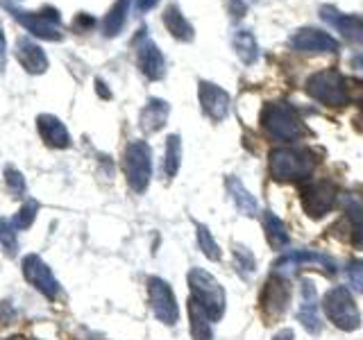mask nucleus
Wrapping results in <instances>:
<instances>
[{
    "instance_id": "nucleus-1",
    "label": "nucleus",
    "mask_w": 363,
    "mask_h": 340,
    "mask_svg": "<svg viewBox=\"0 0 363 340\" xmlns=\"http://www.w3.org/2000/svg\"><path fill=\"white\" fill-rule=\"evenodd\" d=\"M315 157L304 147H275L268 157L270 175L277 181L306 179L315 170Z\"/></svg>"
},
{
    "instance_id": "nucleus-2",
    "label": "nucleus",
    "mask_w": 363,
    "mask_h": 340,
    "mask_svg": "<svg viewBox=\"0 0 363 340\" xmlns=\"http://www.w3.org/2000/svg\"><path fill=\"white\" fill-rule=\"evenodd\" d=\"M261 128L275 141H298L304 134L302 120L289 102H270L261 111Z\"/></svg>"
},
{
    "instance_id": "nucleus-3",
    "label": "nucleus",
    "mask_w": 363,
    "mask_h": 340,
    "mask_svg": "<svg viewBox=\"0 0 363 340\" xmlns=\"http://www.w3.org/2000/svg\"><path fill=\"white\" fill-rule=\"evenodd\" d=\"M189 288H191V298L196 300L211 320H220L225 315V290L213 275H209L207 270L202 268H193L189 272Z\"/></svg>"
},
{
    "instance_id": "nucleus-4",
    "label": "nucleus",
    "mask_w": 363,
    "mask_h": 340,
    "mask_svg": "<svg viewBox=\"0 0 363 340\" xmlns=\"http://www.w3.org/2000/svg\"><path fill=\"white\" fill-rule=\"evenodd\" d=\"M306 94L315 102L325 107L340 109L350 102V94L345 86V77L340 75L336 68H327V71H318L306 79Z\"/></svg>"
},
{
    "instance_id": "nucleus-5",
    "label": "nucleus",
    "mask_w": 363,
    "mask_h": 340,
    "mask_svg": "<svg viewBox=\"0 0 363 340\" xmlns=\"http://www.w3.org/2000/svg\"><path fill=\"white\" fill-rule=\"evenodd\" d=\"M323 311L338 329L343 332H354L361 327V313L354 304V298L345 286H336L325 293Z\"/></svg>"
},
{
    "instance_id": "nucleus-6",
    "label": "nucleus",
    "mask_w": 363,
    "mask_h": 340,
    "mask_svg": "<svg viewBox=\"0 0 363 340\" xmlns=\"http://www.w3.org/2000/svg\"><path fill=\"white\" fill-rule=\"evenodd\" d=\"M125 177L134 193H143L152 177V150L145 141H132L125 147Z\"/></svg>"
},
{
    "instance_id": "nucleus-7",
    "label": "nucleus",
    "mask_w": 363,
    "mask_h": 340,
    "mask_svg": "<svg viewBox=\"0 0 363 340\" xmlns=\"http://www.w3.org/2000/svg\"><path fill=\"white\" fill-rule=\"evenodd\" d=\"M11 16H14L23 28H26L30 34L45 41H62L64 34H62V16L60 11L52 9V7H45L43 11H23L18 5L9 7Z\"/></svg>"
},
{
    "instance_id": "nucleus-8",
    "label": "nucleus",
    "mask_w": 363,
    "mask_h": 340,
    "mask_svg": "<svg viewBox=\"0 0 363 340\" xmlns=\"http://www.w3.org/2000/svg\"><path fill=\"white\" fill-rule=\"evenodd\" d=\"M289 298H291L289 281L275 272L266 281L264 290H261V313H264L266 324H275L281 320V315L289 309Z\"/></svg>"
},
{
    "instance_id": "nucleus-9",
    "label": "nucleus",
    "mask_w": 363,
    "mask_h": 340,
    "mask_svg": "<svg viewBox=\"0 0 363 340\" xmlns=\"http://www.w3.org/2000/svg\"><path fill=\"white\" fill-rule=\"evenodd\" d=\"M336 200H338V188L334 181H329V179L311 181V184H306L300 193L302 209L309 213L311 218H323L325 213L334 209Z\"/></svg>"
},
{
    "instance_id": "nucleus-10",
    "label": "nucleus",
    "mask_w": 363,
    "mask_h": 340,
    "mask_svg": "<svg viewBox=\"0 0 363 340\" xmlns=\"http://www.w3.org/2000/svg\"><path fill=\"white\" fill-rule=\"evenodd\" d=\"M147 295H150V306H152V313L157 315V320L164 324H175L179 317V309H177L173 288H170L164 279L150 277L147 279Z\"/></svg>"
},
{
    "instance_id": "nucleus-11",
    "label": "nucleus",
    "mask_w": 363,
    "mask_h": 340,
    "mask_svg": "<svg viewBox=\"0 0 363 340\" xmlns=\"http://www.w3.org/2000/svg\"><path fill=\"white\" fill-rule=\"evenodd\" d=\"M23 275H26L30 286L37 288L48 300H55L60 295V281L55 279L52 270L41 261L37 254H28L23 259Z\"/></svg>"
},
{
    "instance_id": "nucleus-12",
    "label": "nucleus",
    "mask_w": 363,
    "mask_h": 340,
    "mask_svg": "<svg viewBox=\"0 0 363 340\" xmlns=\"http://www.w3.org/2000/svg\"><path fill=\"white\" fill-rule=\"evenodd\" d=\"M302 266H318L320 270H325L327 275H334V272H336V264L332 259L320 254V252H311V249H298V252L284 254L275 264V272L281 277H289Z\"/></svg>"
},
{
    "instance_id": "nucleus-13",
    "label": "nucleus",
    "mask_w": 363,
    "mask_h": 340,
    "mask_svg": "<svg viewBox=\"0 0 363 340\" xmlns=\"http://www.w3.org/2000/svg\"><path fill=\"white\" fill-rule=\"evenodd\" d=\"M198 96H200V105H202L204 113H207L211 120L220 123V120L227 118L232 98H230V94H227L225 89H220L218 84H213V82H200Z\"/></svg>"
},
{
    "instance_id": "nucleus-14",
    "label": "nucleus",
    "mask_w": 363,
    "mask_h": 340,
    "mask_svg": "<svg viewBox=\"0 0 363 340\" xmlns=\"http://www.w3.org/2000/svg\"><path fill=\"white\" fill-rule=\"evenodd\" d=\"M291 45L298 52H336L338 41L323 30L302 28L291 37Z\"/></svg>"
},
{
    "instance_id": "nucleus-15",
    "label": "nucleus",
    "mask_w": 363,
    "mask_h": 340,
    "mask_svg": "<svg viewBox=\"0 0 363 340\" xmlns=\"http://www.w3.org/2000/svg\"><path fill=\"white\" fill-rule=\"evenodd\" d=\"M136 64H139L141 73L147 79H162L166 73V62L162 50L157 48V43L145 39L141 34V39L136 41Z\"/></svg>"
},
{
    "instance_id": "nucleus-16",
    "label": "nucleus",
    "mask_w": 363,
    "mask_h": 340,
    "mask_svg": "<svg viewBox=\"0 0 363 340\" xmlns=\"http://www.w3.org/2000/svg\"><path fill=\"white\" fill-rule=\"evenodd\" d=\"M323 18L332 28H336L347 41L363 45V16L359 14H340L334 7H323L320 9Z\"/></svg>"
},
{
    "instance_id": "nucleus-17",
    "label": "nucleus",
    "mask_w": 363,
    "mask_h": 340,
    "mask_svg": "<svg viewBox=\"0 0 363 340\" xmlns=\"http://www.w3.org/2000/svg\"><path fill=\"white\" fill-rule=\"evenodd\" d=\"M300 322L311 336L323 332L320 315H318V293L311 279H302V300H300Z\"/></svg>"
},
{
    "instance_id": "nucleus-18",
    "label": "nucleus",
    "mask_w": 363,
    "mask_h": 340,
    "mask_svg": "<svg viewBox=\"0 0 363 340\" xmlns=\"http://www.w3.org/2000/svg\"><path fill=\"white\" fill-rule=\"evenodd\" d=\"M37 130L41 141L48 145V147H57V150H66L71 145V134H68L66 125L52 116V113H41L37 118Z\"/></svg>"
},
{
    "instance_id": "nucleus-19",
    "label": "nucleus",
    "mask_w": 363,
    "mask_h": 340,
    "mask_svg": "<svg viewBox=\"0 0 363 340\" xmlns=\"http://www.w3.org/2000/svg\"><path fill=\"white\" fill-rule=\"evenodd\" d=\"M16 60L32 75L45 73V68H48V57H45V52L41 50V45H37L30 39L16 41Z\"/></svg>"
},
{
    "instance_id": "nucleus-20",
    "label": "nucleus",
    "mask_w": 363,
    "mask_h": 340,
    "mask_svg": "<svg viewBox=\"0 0 363 340\" xmlns=\"http://www.w3.org/2000/svg\"><path fill=\"white\" fill-rule=\"evenodd\" d=\"M168 116H170V105H168V102L159 100V98H150V100H147V105L143 107V111H141V118H139L141 130L145 134H155V132H159V130L164 128Z\"/></svg>"
},
{
    "instance_id": "nucleus-21",
    "label": "nucleus",
    "mask_w": 363,
    "mask_h": 340,
    "mask_svg": "<svg viewBox=\"0 0 363 340\" xmlns=\"http://www.w3.org/2000/svg\"><path fill=\"white\" fill-rule=\"evenodd\" d=\"M225 186H227V193H230L232 202L236 204V209L241 215H247V218H252V215H257L259 211V204L255 200V196L250 193L241 181H238V177L230 175L225 179Z\"/></svg>"
},
{
    "instance_id": "nucleus-22",
    "label": "nucleus",
    "mask_w": 363,
    "mask_h": 340,
    "mask_svg": "<svg viewBox=\"0 0 363 340\" xmlns=\"http://www.w3.org/2000/svg\"><path fill=\"white\" fill-rule=\"evenodd\" d=\"M164 26L168 28V32L173 34L177 41H193L196 32H193V26L186 21V16L182 14L177 5H168L164 11Z\"/></svg>"
},
{
    "instance_id": "nucleus-23",
    "label": "nucleus",
    "mask_w": 363,
    "mask_h": 340,
    "mask_svg": "<svg viewBox=\"0 0 363 340\" xmlns=\"http://www.w3.org/2000/svg\"><path fill=\"white\" fill-rule=\"evenodd\" d=\"M189 317H191V336H193V340H213L211 317L193 298L189 302Z\"/></svg>"
},
{
    "instance_id": "nucleus-24",
    "label": "nucleus",
    "mask_w": 363,
    "mask_h": 340,
    "mask_svg": "<svg viewBox=\"0 0 363 340\" xmlns=\"http://www.w3.org/2000/svg\"><path fill=\"white\" fill-rule=\"evenodd\" d=\"M264 230H266V238H268V245L272 249H284L289 245V230L275 213L266 211L264 213Z\"/></svg>"
},
{
    "instance_id": "nucleus-25",
    "label": "nucleus",
    "mask_w": 363,
    "mask_h": 340,
    "mask_svg": "<svg viewBox=\"0 0 363 340\" xmlns=\"http://www.w3.org/2000/svg\"><path fill=\"white\" fill-rule=\"evenodd\" d=\"M234 50L238 55V60H241L243 64H255L257 62V57H259V45H257V39H255V34L252 32H247V30H238L234 34Z\"/></svg>"
},
{
    "instance_id": "nucleus-26",
    "label": "nucleus",
    "mask_w": 363,
    "mask_h": 340,
    "mask_svg": "<svg viewBox=\"0 0 363 340\" xmlns=\"http://www.w3.org/2000/svg\"><path fill=\"white\" fill-rule=\"evenodd\" d=\"M128 9H130V0H118V3L109 9V14L105 18L107 37H116V34H121L125 21H128Z\"/></svg>"
},
{
    "instance_id": "nucleus-27",
    "label": "nucleus",
    "mask_w": 363,
    "mask_h": 340,
    "mask_svg": "<svg viewBox=\"0 0 363 340\" xmlns=\"http://www.w3.org/2000/svg\"><path fill=\"white\" fill-rule=\"evenodd\" d=\"M179 166H182V139L177 134H170L166 139V162H164L166 177H175Z\"/></svg>"
},
{
    "instance_id": "nucleus-28",
    "label": "nucleus",
    "mask_w": 363,
    "mask_h": 340,
    "mask_svg": "<svg viewBox=\"0 0 363 340\" xmlns=\"http://www.w3.org/2000/svg\"><path fill=\"white\" fill-rule=\"evenodd\" d=\"M234 266H236V272H238L241 277H250V275H255L257 261H255L252 252H250L247 247H243V245H234Z\"/></svg>"
},
{
    "instance_id": "nucleus-29",
    "label": "nucleus",
    "mask_w": 363,
    "mask_h": 340,
    "mask_svg": "<svg viewBox=\"0 0 363 340\" xmlns=\"http://www.w3.org/2000/svg\"><path fill=\"white\" fill-rule=\"evenodd\" d=\"M196 230H198V245L202 249V254L207 259H211V261H220V256H223L220 247H218V243L213 241L211 232L204 225H196Z\"/></svg>"
},
{
    "instance_id": "nucleus-30",
    "label": "nucleus",
    "mask_w": 363,
    "mask_h": 340,
    "mask_svg": "<svg viewBox=\"0 0 363 340\" xmlns=\"http://www.w3.org/2000/svg\"><path fill=\"white\" fill-rule=\"evenodd\" d=\"M0 243H3L5 252L9 256L16 254V249H18V236H16V225L14 222L0 218Z\"/></svg>"
},
{
    "instance_id": "nucleus-31",
    "label": "nucleus",
    "mask_w": 363,
    "mask_h": 340,
    "mask_svg": "<svg viewBox=\"0 0 363 340\" xmlns=\"http://www.w3.org/2000/svg\"><path fill=\"white\" fill-rule=\"evenodd\" d=\"M37 211H39V202L37 200H26V204H23L18 215H16L14 225L18 227V230H28V227L34 222V218H37Z\"/></svg>"
},
{
    "instance_id": "nucleus-32",
    "label": "nucleus",
    "mask_w": 363,
    "mask_h": 340,
    "mask_svg": "<svg viewBox=\"0 0 363 340\" xmlns=\"http://www.w3.org/2000/svg\"><path fill=\"white\" fill-rule=\"evenodd\" d=\"M5 184H7L11 196H16V198H21L23 193H26V179H23V175L11 166L5 168Z\"/></svg>"
},
{
    "instance_id": "nucleus-33",
    "label": "nucleus",
    "mask_w": 363,
    "mask_h": 340,
    "mask_svg": "<svg viewBox=\"0 0 363 340\" xmlns=\"http://www.w3.org/2000/svg\"><path fill=\"white\" fill-rule=\"evenodd\" d=\"M347 279L359 293H363V261H352L347 266Z\"/></svg>"
},
{
    "instance_id": "nucleus-34",
    "label": "nucleus",
    "mask_w": 363,
    "mask_h": 340,
    "mask_svg": "<svg viewBox=\"0 0 363 340\" xmlns=\"http://www.w3.org/2000/svg\"><path fill=\"white\" fill-rule=\"evenodd\" d=\"M350 213L354 215V243L363 247V207L357 202L350 207Z\"/></svg>"
},
{
    "instance_id": "nucleus-35",
    "label": "nucleus",
    "mask_w": 363,
    "mask_h": 340,
    "mask_svg": "<svg viewBox=\"0 0 363 340\" xmlns=\"http://www.w3.org/2000/svg\"><path fill=\"white\" fill-rule=\"evenodd\" d=\"M14 317H16V311L11 309V304L9 302H0V327L9 324Z\"/></svg>"
},
{
    "instance_id": "nucleus-36",
    "label": "nucleus",
    "mask_w": 363,
    "mask_h": 340,
    "mask_svg": "<svg viewBox=\"0 0 363 340\" xmlns=\"http://www.w3.org/2000/svg\"><path fill=\"white\" fill-rule=\"evenodd\" d=\"M5 57H7V39H5L3 26H0V71H3V66H5Z\"/></svg>"
},
{
    "instance_id": "nucleus-37",
    "label": "nucleus",
    "mask_w": 363,
    "mask_h": 340,
    "mask_svg": "<svg viewBox=\"0 0 363 340\" xmlns=\"http://www.w3.org/2000/svg\"><path fill=\"white\" fill-rule=\"evenodd\" d=\"M91 26H96V21H94V18L86 16V14H77V18H75V28H77V30L91 28Z\"/></svg>"
},
{
    "instance_id": "nucleus-38",
    "label": "nucleus",
    "mask_w": 363,
    "mask_h": 340,
    "mask_svg": "<svg viewBox=\"0 0 363 340\" xmlns=\"http://www.w3.org/2000/svg\"><path fill=\"white\" fill-rule=\"evenodd\" d=\"M157 3L159 0H134V7H136V11H147V9L157 7Z\"/></svg>"
},
{
    "instance_id": "nucleus-39",
    "label": "nucleus",
    "mask_w": 363,
    "mask_h": 340,
    "mask_svg": "<svg viewBox=\"0 0 363 340\" xmlns=\"http://www.w3.org/2000/svg\"><path fill=\"white\" fill-rule=\"evenodd\" d=\"M293 338H295V334L291 332V329H281V332L275 338H272V340H293Z\"/></svg>"
},
{
    "instance_id": "nucleus-40",
    "label": "nucleus",
    "mask_w": 363,
    "mask_h": 340,
    "mask_svg": "<svg viewBox=\"0 0 363 340\" xmlns=\"http://www.w3.org/2000/svg\"><path fill=\"white\" fill-rule=\"evenodd\" d=\"M352 66L359 68V71H363V55H357L354 60H352Z\"/></svg>"
},
{
    "instance_id": "nucleus-41",
    "label": "nucleus",
    "mask_w": 363,
    "mask_h": 340,
    "mask_svg": "<svg viewBox=\"0 0 363 340\" xmlns=\"http://www.w3.org/2000/svg\"><path fill=\"white\" fill-rule=\"evenodd\" d=\"M96 84H98V91H100V96H102V98H109V91L105 89V82H100V79H98Z\"/></svg>"
},
{
    "instance_id": "nucleus-42",
    "label": "nucleus",
    "mask_w": 363,
    "mask_h": 340,
    "mask_svg": "<svg viewBox=\"0 0 363 340\" xmlns=\"http://www.w3.org/2000/svg\"><path fill=\"white\" fill-rule=\"evenodd\" d=\"M361 116H363V100H361Z\"/></svg>"
},
{
    "instance_id": "nucleus-43",
    "label": "nucleus",
    "mask_w": 363,
    "mask_h": 340,
    "mask_svg": "<svg viewBox=\"0 0 363 340\" xmlns=\"http://www.w3.org/2000/svg\"><path fill=\"white\" fill-rule=\"evenodd\" d=\"M243 3H250V0H243Z\"/></svg>"
}]
</instances>
